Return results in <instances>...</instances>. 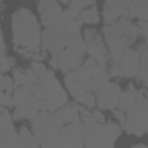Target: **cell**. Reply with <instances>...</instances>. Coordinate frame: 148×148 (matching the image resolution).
Returning <instances> with one entry per match:
<instances>
[{
    "instance_id": "obj_16",
    "label": "cell",
    "mask_w": 148,
    "mask_h": 148,
    "mask_svg": "<svg viewBox=\"0 0 148 148\" xmlns=\"http://www.w3.org/2000/svg\"><path fill=\"white\" fill-rule=\"evenodd\" d=\"M81 112H83V109H79L76 105L74 107L73 105H64V107H60L59 110H55L52 114V119L55 121V124L59 127H62V126H66L69 122L81 121Z\"/></svg>"
},
{
    "instance_id": "obj_25",
    "label": "cell",
    "mask_w": 148,
    "mask_h": 148,
    "mask_svg": "<svg viewBox=\"0 0 148 148\" xmlns=\"http://www.w3.org/2000/svg\"><path fill=\"white\" fill-rule=\"evenodd\" d=\"M0 105H2V107H10V105H14V97H10L7 91H0Z\"/></svg>"
},
{
    "instance_id": "obj_31",
    "label": "cell",
    "mask_w": 148,
    "mask_h": 148,
    "mask_svg": "<svg viewBox=\"0 0 148 148\" xmlns=\"http://www.w3.org/2000/svg\"><path fill=\"white\" fill-rule=\"evenodd\" d=\"M147 100H148V93H147Z\"/></svg>"
},
{
    "instance_id": "obj_12",
    "label": "cell",
    "mask_w": 148,
    "mask_h": 148,
    "mask_svg": "<svg viewBox=\"0 0 148 148\" xmlns=\"http://www.w3.org/2000/svg\"><path fill=\"white\" fill-rule=\"evenodd\" d=\"M0 148H19V134L14 129L10 114L0 112Z\"/></svg>"
},
{
    "instance_id": "obj_22",
    "label": "cell",
    "mask_w": 148,
    "mask_h": 148,
    "mask_svg": "<svg viewBox=\"0 0 148 148\" xmlns=\"http://www.w3.org/2000/svg\"><path fill=\"white\" fill-rule=\"evenodd\" d=\"M14 84L17 86H24L28 84V76H26V71H21V69H14Z\"/></svg>"
},
{
    "instance_id": "obj_1",
    "label": "cell",
    "mask_w": 148,
    "mask_h": 148,
    "mask_svg": "<svg viewBox=\"0 0 148 148\" xmlns=\"http://www.w3.org/2000/svg\"><path fill=\"white\" fill-rule=\"evenodd\" d=\"M117 109L124 112V124L122 127L136 136L148 133V100L147 95L141 91L129 88L127 91L121 93V100Z\"/></svg>"
},
{
    "instance_id": "obj_17",
    "label": "cell",
    "mask_w": 148,
    "mask_h": 148,
    "mask_svg": "<svg viewBox=\"0 0 148 148\" xmlns=\"http://www.w3.org/2000/svg\"><path fill=\"white\" fill-rule=\"evenodd\" d=\"M67 52H71L77 57H83L86 53V45H84V38L81 35V31H67Z\"/></svg>"
},
{
    "instance_id": "obj_11",
    "label": "cell",
    "mask_w": 148,
    "mask_h": 148,
    "mask_svg": "<svg viewBox=\"0 0 148 148\" xmlns=\"http://www.w3.org/2000/svg\"><path fill=\"white\" fill-rule=\"evenodd\" d=\"M41 41H43V47L52 55H59L67 47V29H50V28H47L41 35Z\"/></svg>"
},
{
    "instance_id": "obj_20",
    "label": "cell",
    "mask_w": 148,
    "mask_h": 148,
    "mask_svg": "<svg viewBox=\"0 0 148 148\" xmlns=\"http://www.w3.org/2000/svg\"><path fill=\"white\" fill-rule=\"evenodd\" d=\"M83 24H97L100 21V14H98V9L95 5L88 7V9H83L79 12V17H77Z\"/></svg>"
},
{
    "instance_id": "obj_8",
    "label": "cell",
    "mask_w": 148,
    "mask_h": 148,
    "mask_svg": "<svg viewBox=\"0 0 148 148\" xmlns=\"http://www.w3.org/2000/svg\"><path fill=\"white\" fill-rule=\"evenodd\" d=\"M55 148H84V126L81 121L69 122L60 127Z\"/></svg>"
},
{
    "instance_id": "obj_21",
    "label": "cell",
    "mask_w": 148,
    "mask_h": 148,
    "mask_svg": "<svg viewBox=\"0 0 148 148\" xmlns=\"http://www.w3.org/2000/svg\"><path fill=\"white\" fill-rule=\"evenodd\" d=\"M140 79L145 83L148 86V43L143 45V48H141V55H140Z\"/></svg>"
},
{
    "instance_id": "obj_14",
    "label": "cell",
    "mask_w": 148,
    "mask_h": 148,
    "mask_svg": "<svg viewBox=\"0 0 148 148\" xmlns=\"http://www.w3.org/2000/svg\"><path fill=\"white\" fill-rule=\"evenodd\" d=\"M129 7L131 0H107L103 7V21L107 23V26L114 24L119 19L129 17Z\"/></svg>"
},
{
    "instance_id": "obj_6",
    "label": "cell",
    "mask_w": 148,
    "mask_h": 148,
    "mask_svg": "<svg viewBox=\"0 0 148 148\" xmlns=\"http://www.w3.org/2000/svg\"><path fill=\"white\" fill-rule=\"evenodd\" d=\"M31 69L40 77V86L43 90L45 102H47V112H55L60 107H64L67 103V93L60 88V83L57 81L53 73L48 71L41 62H33Z\"/></svg>"
},
{
    "instance_id": "obj_27",
    "label": "cell",
    "mask_w": 148,
    "mask_h": 148,
    "mask_svg": "<svg viewBox=\"0 0 148 148\" xmlns=\"http://www.w3.org/2000/svg\"><path fill=\"white\" fill-rule=\"evenodd\" d=\"M91 117L97 121V122H105V117H103V114H102V110H98V112H93L91 114Z\"/></svg>"
},
{
    "instance_id": "obj_28",
    "label": "cell",
    "mask_w": 148,
    "mask_h": 148,
    "mask_svg": "<svg viewBox=\"0 0 148 148\" xmlns=\"http://www.w3.org/2000/svg\"><path fill=\"white\" fill-rule=\"evenodd\" d=\"M0 55H5V41H3V35H2V28H0Z\"/></svg>"
},
{
    "instance_id": "obj_23",
    "label": "cell",
    "mask_w": 148,
    "mask_h": 148,
    "mask_svg": "<svg viewBox=\"0 0 148 148\" xmlns=\"http://www.w3.org/2000/svg\"><path fill=\"white\" fill-rule=\"evenodd\" d=\"M97 0H69V7H74L77 10H83V9H88L95 3Z\"/></svg>"
},
{
    "instance_id": "obj_4",
    "label": "cell",
    "mask_w": 148,
    "mask_h": 148,
    "mask_svg": "<svg viewBox=\"0 0 148 148\" xmlns=\"http://www.w3.org/2000/svg\"><path fill=\"white\" fill-rule=\"evenodd\" d=\"M84 126V148H114L121 134V127L112 122H97L88 110L81 112Z\"/></svg>"
},
{
    "instance_id": "obj_26",
    "label": "cell",
    "mask_w": 148,
    "mask_h": 148,
    "mask_svg": "<svg viewBox=\"0 0 148 148\" xmlns=\"http://www.w3.org/2000/svg\"><path fill=\"white\" fill-rule=\"evenodd\" d=\"M140 33H141V36L145 38V43H148V23L147 21H140Z\"/></svg>"
},
{
    "instance_id": "obj_30",
    "label": "cell",
    "mask_w": 148,
    "mask_h": 148,
    "mask_svg": "<svg viewBox=\"0 0 148 148\" xmlns=\"http://www.w3.org/2000/svg\"><path fill=\"white\" fill-rule=\"evenodd\" d=\"M59 3H69V0H57Z\"/></svg>"
},
{
    "instance_id": "obj_3",
    "label": "cell",
    "mask_w": 148,
    "mask_h": 148,
    "mask_svg": "<svg viewBox=\"0 0 148 148\" xmlns=\"http://www.w3.org/2000/svg\"><path fill=\"white\" fill-rule=\"evenodd\" d=\"M103 36L109 45L110 57L114 60V66H115V64H119L121 57L129 48H133L136 45V40L141 36V33H140V28L136 24H133L127 17H124V19L115 21L110 26H107L103 29Z\"/></svg>"
},
{
    "instance_id": "obj_24",
    "label": "cell",
    "mask_w": 148,
    "mask_h": 148,
    "mask_svg": "<svg viewBox=\"0 0 148 148\" xmlns=\"http://www.w3.org/2000/svg\"><path fill=\"white\" fill-rule=\"evenodd\" d=\"M12 88H14V79H10V77H7L0 73V91L9 93V91H12Z\"/></svg>"
},
{
    "instance_id": "obj_2",
    "label": "cell",
    "mask_w": 148,
    "mask_h": 148,
    "mask_svg": "<svg viewBox=\"0 0 148 148\" xmlns=\"http://www.w3.org/2000/svg\"><path fill=\"white\" fill-rule=\"evenodd\" d=\"M12 36L16 43V50L23 55L28 52H36L41 43V31L36 17L28 9H19L12 16Z\"/></svg>"
},
{
    "instance_id": "obj_15",
    "label": "cell",
    "mask_w": 148,
    "mask_h": 148,
    "mask_svg": "<svg viewBox=\"0 0 148 148\" xmlns=\"http://www.w3.org/2000/svg\"><path fill=\"white\" fill-rule=\"evenodd\" d=\"M121 88L114 83H109L105 88H102L95 97H97V107L100 110H114L117 105H119V100H121Z\"/></svg>"
},
{
    "instance_id": "obj_13",
    "label": "cell",
    "mask_w": 148,
    "mask_h": 148,
    "mask_svg": "<svg viewBox=\"0 0 148 148\" xmlns=\"http://www.w3.org/2000/svg\"><path fill=\"white\" fill-rule=\"evenodd\" d=\"M141 48L143 45H134L133 48H129L119 60V64H115L121 71V76H138L140 73V55H141Z\"/></svg>"
},
{
    "instance_id": "obj_10",
    "label": "cell",
    "mask_w": 148,
    "mask_h": 148,
    "mask_svg": "<svg viewBox=\"0 0 148 148\" xmlns=\"http://www.w3.org/2000/svg\"><path fill=\"white\" fill-rule=\"evenodd\" d=\"M66 88L69 90V93L73 95L76 100L81 95H84L86 91H90V86H88V71H86V67L83 64L77 69L69 71V73L66 74Z\"/></svg>"
},
{
    "instance_id": "obj_9",
    "label": "cell",
    "mask_w": 148,
    "mask_h": 148,
    "mask_svg": "<svg viewBox=\"0 0 148 148\" xmlns=\"http://www.w3.org/2000/svg\"><path fill=\"white\" fill-rule=\"evenodd\" d=\"M84 45H86V52L90 53V57L105 67L107 64V52H105V47H103V40H102V35L97 31V29H88L84 31Z\"/></svg>"
},
{
    "instance_id": "obj_29",
    "label": "cell",
    "mask_w": 148,
    "mask_h": 148,
    "mask_svg": "<svg viewBox=\"0 0 148 148\" xmlns=\"http://www.w3.org/2000/svg\"><path fill=\"white\" fill-rule=\"evenodd\" d=\"M133 148H148L147 145H136V147H133Z\"/></svg>"
},
{
    "instance_id": "obj_7",
    "label": "cell",
    "mask_w": 148,
    "mask_h": 148,
    "mask_svg": "<svg viewBox=\"0 0 148 148\" xmlns=\"http://www.w3.org/2000/svg\"><path fill=\"white\" fill-rule=\"evenodd\" d=\"M33 121V134L36 136L40 145L43 148H55L59 141V131L60 127L55 124L52 115L48 112H40Z\"/></svg>"
},
{
    "instance_id": "obj_32",
    "label": "cell",
    "mask_w": 148,
    "mask_h": 148,
    "mask_svg": "<svg viewBox=\"0 0 148 148\" xmlns=\"http://www.w3.org/2000/svg\"><path fill=\"white\" fill-rule=\"evenodd\" d=\"M0 2H2V0H0Z\"/></svg>"
},
{
    "instance_id": "obj_5",
    "label": "cell",
    "mask_w": 148,
    "mask_h": 148,
    "mask_svg": "<svg viewBox=\"0 0 148 148\" xmlns=\"http://www.w3.org/2000/svg\"><path fill=\"white\" fill-rule=\"evenodd\" d=\"M14 107H16V117L21 119H35L40 112H47V102L41 86L40 84L17 86L14 93Z\"/></svg>"
},
{
    "instance_id": "obj_19",
    "label": "cell",
    "mask_w": 148,
    "mask_h": 148,
    "mask_svg": "<svg viewBox=\"0 0 148 148\" xmlns=\"http://www.w3.org/2000/svg\"><path fill=\"white\" fill-rule=\"evenodd\" d=\"M19 148H43L36 140V136L28 129V127H21L19 131Z\"/></svg>"
},
{
    "instance_id": "obj_18",
    "label": "cell",
    "mask_w": 148,
    "mask_h": 148,
    "mask_svg": "<svg viewBox=\"0 0 148 148\" xmlns=\"http://www.w3.org/2000/svg\"><path fill=\"white\" fill-rule=\"evenodd\" d=\"M81 64H83L81 57L74 55V53L67 52V50H64L62 53L57 55V67H59L60 71H64V73H69V71L77 69Z\"/></svg>"
}]
</instances>
